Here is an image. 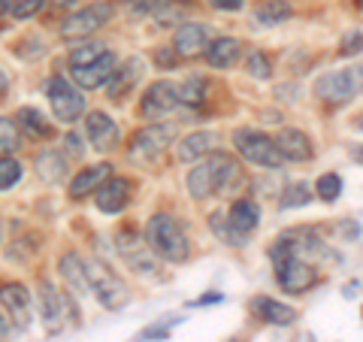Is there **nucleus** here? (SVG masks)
<instances>
[{"label": "nucleus", "mask_w": 363, "mask_h": 342, "mask_svg": "<svg viewBox=\"0 0 363 342\" xmlns=\"http://www.w3.org/2000/svg\"><path fill=\"white\" fill-rule=\"evenodd\" d=\"M236 176H240V167H236L233 158L212 152L206 161H200L188 173V191H191V197H197V200L212 197V194H224Z\"/></svg>", "instance_id": "f257e3e1"}, {"label": "nucleus", "mask_w": 363, "mask_h": 342, "mask_svg": "<svg viewBox=\"0 0 363 342\" xmlns=\"http://www.w3.org/2000/svg\"><path fill=\"white\" fill-rule=\"evenodd\" d=\"M145 246H149L155 255H161L164 260H173V264H182L191 252L182 227L164 212L152 215L149 224H145Z\"/></svg>", "instance_id": "f03ea898"}, {"label": "nucleus", "mask_w": 363, "mask_h": 342, "mask_svg": "<svg viewBox=\"0 0 363 342\" xmlns=\"http://www.w3.org/2000/svg\"><path fill=\"white\" fill-rule=\"evenodd\" d=\"M88 267V282H91V291H94V297L100 300V306L109 312H118L124 309V306L130 303V291L128 285H124L116 272H112L109 267L97 264V260H85Z\"/></svg>", "instance_id": "7ed1b4c3"}, {"label": "nucleus", "mask_w": 363, "mask_h": 342, "mask_svg": "<svg viewBox=\"0 0 363 342\" xmlns=\"http://www.w3.org/2000/svg\"><path fill=\"white\" fill-rule=\"evenodd\" d=\"M233 145L248 164L255 167H279L281 164V152H279V143L269 140L267 133L252 131V128H242L233 133Z\"/></svg>", "instance_id": "20e7f679"}, {"label": "nucleus", "mask_w": 363, "mask_h": 342, "mask_svg": "<svg viewBox=\"0 0 363 342\" xmlns=\"http://www.w3.org/2000/svg\"><path fill=\"white\" fill-rule=\"evenodd\" d=\"M354 94H360L354 70H333V73H324L315 82V97L324 100V104H333V106L348 104Z\"/></svg>", "instance_id": "39448f33"}, {"label": "nucleus", "mask_w": 363, "mask_h": 342, "mask_svg": "<svg viewBox=\"0 0 363 342\" xmlns=\"http://www.w3.org/2000/svg\"><path fill=\"white\" fill-rule=\"evenodd\" d=\"M169 136H173V128H169V124H149V128L140 131L130 140L128 158H130L133 164L152 161V158H157L169 145Z\"/></svg>", "instance_id": "423d86ee"}, {"label": "nucleus", "mask_w": 363, "mask_h": 342, "mask_svg": "<svg viewBox=\"0 0 363 342\" xmlns=\"http://www.w3.org/2000/svg\"><path fill=\"white\" fill-rule=\"evenodd\" d=\"M49 104L55 109V118L64 121V124H73L85 112V97L61 76L49 82Z\"/></svg>", "instance_id": "0eeeda50"}, {"label": "nucleus", "mask_w": 363, "mask_h": 342, "mask_svg": "<svg viewBox=\"0 0 363 342\" xmlns=\"http://www.w3.org/2000/svg\"><path fill=\"white\" fill-rule=\"evenodd\" d=\"M112 18V6L106 4V0H100V4H91L85 9H79L76 16H70L64 21L61 28V37L64 40H76V37H88V33H94L106 25V21Z\"/></svg>", "instance_id": "6e6552de"}, {"label": "nucleus", "mask_w": 363, "mask_h": 342, "mask_svg": "<svg viewBox=\"0 0 363 342\" xmlns=\"http://www.w3.org/2000/svg\"><path fill=\"white\" fill-rule=\"evenodd\" d=\"M179 104H182L179 85H173V82H167V79H164V82H155L149 91H145L140 112H143V118L157 121V118L169 116V112H173Z\"/></svg>", "instance_id": "1a4fd4ad"}, {"label": "nucleus", "mask_w": 363, "mask_h": 342, "mask_svg": "<svg viewBox=\"0 0 363 342\" xmlns=\"http://www.w3.org/2000/svg\"><path fill=\"white\" fill-rule=\"evenodd\" d=\"M276 279L281 285V291L303 294V291H309L312 285L318 282V272H315L312 264H306L303 258H291V260H281V264H276Z\"/></svg>", "instance_id": "9d476101"}, {"label": "nucleus", "mask_w": 363, "mask_h": 342, "mask_svg": "<svg viewBox=\"0 0 363 342\" xmlns=\"http://www.w3.org/2000/svg\"><path fill=\"white\" fill-rule=\"evenodd\" d=\"M0 303H4V318H13L18 330L30 324V291L25 285H4Z\"/></svg>", "instance_id": "9b49d317"}, {"label": "nucleus", "mask_w": 363, "mask_h": 342, "mask_svg": "<svg viewBox=\"0 0 363 342\" xmlns=\"http://www.w3.org/2000/svg\"><path fill=\"white\" fill-rule=\"evenodd\" d=\"M85 133H88V143L97 152H112L118 143V124L109 116H104V112H91L85 118Z\"/></svg>", "instance_id": "f8f14e48"}, {"label": "nucleus", "mask_w": 363, "mask_h": 342, "mask_svg": "<svg viewBox=\"0 0 363 342\" xmlns=\"http://www.w3.org/2000/svg\"><path fill=\"white\" fill-rule=\"evenodd\" d=\"M64 303L67 297L61 291H55L49 282H40V315L49 333H58L64 327Z\"/></svg>", "instance_id": "ddd939ff"}, {"label": "nucleus", "mask_w": 363, "mask_h": 342, "mask_svg": "<svg viewBox=\"0 0 363 342\" xmlns=\"http://www.w3.org/2000/svg\"><path fill=\"white\" fill-rule=\"evenodd\" d=\"M128 200H130V182L128 179H106L104 185L97 188L94 194V203H97V209L100 212H121L124 206H128Z\"/></svg>", "instance_id": "4468645a"}, {"label": "nucleus", "mask_w": 363, "mask_h": 342, "mask_svg": "<svg viewBox=\"0 0 363 342\" xmlns=\"http://www.w3.org/2000/svg\"><path fill=\"white\" fill-rule=\"evenodd\" d=\"M112 76H116V58H112V52H106L104 58L94 61V64H88V67H73V79L85 91H94L100 85H106Z\"/></svg>", "instance_id": "2eb2a0df"}, {"label": "nucleus", "mask_w": 363, "mask_h": 342, "mask_svg": "<svg viewBox=\"0 0 363 342\" xmlns=\"http://www.w3.org/2000/svg\"><path fill=\"white\" fill-rule=\"evenodd\" d=\"M173 45H176V55H182V58H197L200 52L209 49V31L203 25H194V21H191V25H182L176 31Z\"/></svg>", "instance_id": "dca6fc26"}, {"label": "nucleus", "mask_w": 363, "mask_h": 342, "mask_svg": "<svg viewBox=\"0 0 363 342\" xmlns=\"http://www.w3.org/2000/svg\"><path fill=\"white\" fill-rule=\"evenodd\" d=\"M106 179H112V167H109V164H94V167L82 170V173H79V176L70 182V197H73V200H82L85 194L97 191Z\"/></svg>", "instance_id": "f3484780"}, {"label": "nucleus", "mask_w": 363, "mask_h": 342, "mask_svg": "<svg viewBox=\"0 0 363 342\" xmlns=\"http://www.w3.org/2000/svg\"><path fill=\"white\" fill-rule=\"evenodd\" d=\"M276 143H279L281 158H288V161H309V158H312V145L303 136V131H291V128L279 131Z\"/></svg>", "instance_id": "a211bd4d"}, {"label": "nucleus", "mask_w": 363, "mask_h": 342, "mask_svg": "<svg viewBox=\"0 0 363 342\" xmlns=\"http://www.w3.org/2000/svg\"><path fill=\"white\" fill-rule=\"evenodd\" d=\"M252 309H255L260 318H264V321L279 324V327H288V324L297 321V312H294L291 306L276 303V300H269V297H257V300L252 303Z\"/></svg>", "instance_id": "6ab92c4d"}, {"label": "nucleus", "mask_w": 363, "mask_h": 342, "mask_svg": "<svg viewBox=\"0 0 363 342\" xmlns=\"http://www.w3.org/2000/svg\"><path fill=\"white\" fill-rule=\"evenodd\" d=\"M227 221H230L242 236H248L257 227V221H260V206H257L255 200H236L233 206H230Z\"/></svg>", "instance_id": "aec40b11"}, {"label": "nucleus", "mask_w": 363, "mask_h": 342, "mask_svg": "<svg viewBox=\"0 0 363 342\" xmlns=\"http://www.w3.org/2000/svg\"><path fill=\"white\" fill-rule=\"evenodd\" d=\"M61 276L70 282V288H76V294H85L91 291V282H88V267L85 260L79 258L76 252H67L61 258Z\"/></svg>", "instance_id": "412c9836"}, {"label": "nucleus", "mask_w": 363, "mask_h": 342, "mask_svg": "<svg viewBox=\"0 0 363 342\" xmlns=\"http://www.w3.org/2000/svg\"><path fill=\"white\" fill-rule=\"evenodd\" d=\"M206 55V61L212 67H230L236 58H240V40H233V37H221V40H212L209 43V49L203 52Z\"/></svg>", "instance_id": "4be33fe9"}, {"label": "nucleus", "mask_w": 363, "mask_h": 342, "mask_svg": "<svg viewBox=\"0 0 363 342\" xmlns=\"http://www.w3.org/2000/svg\"><path fill=\"white\" fill-rule=\"evenodd\" d=\"M140 76H143V61H140V58L124 61L121 70H116V76L109 79V94H112V97H121L124 91L140 82Z\"/></svg>", "instance_id": "5701e85b"}, {"label": "nucleus", "mask_w": 363, "mask_h": 342, "mask_svg": "<svg viewBox=\"0 0 363 342\" xmlns=\"http://www.w3.org/2000/svg\"><path fill=\"white\" fill-rule=\"evenodd\" d=\"M212 143H215V133H209V131H197V133L185 136V140L179 143V161H197V158H203L212 149Z\"/></svg>", "instance_id": "b1692460"}, {"label": "nucleus", "mask_w": 363, "mask_h": 342, "mask_svg": "<svg viewBox=\"0 0 363 342\" xmlns=\"http://www.w3.org/2000/svg\"><path fill=\"white\" fill-rule=\"evenodd\" d=\"M16 121H18V128L25 131L28 136H33V140H45V136H52V124L43 118V112L30 109V106L18 109L16 112Z\"/></svg>", "instance_id": "393cba45"}, {"label": "nucleus", "mask_w": 363, "mask_h": 342, "mask_svg": "<svg viewBox=\"0 0 363 342\" xmlns=\"http://www.w3.org/2000/svg\"><path fill=\"white\" fill-rule=\"evenodd\" d=\"M37 173H40L43 182H49V185H58V182H64L67 164H64L61 152H43L37 158Z\"/></svg>", "instance_id": "a878e982"}, {"label": "nucleus", "mask_w": 363, "mask_h": 342, "mask_svg": "<svg viewBox=\"0 0 363 342\" xmlns=\"http://www.w3.org/2000/svg\"><path fill=\"white\" fill-rule=\"evenodd\" d=\"M291 4L288 0H264L257 9H255V21L257 25H279V21H285V18H291Z\"/></svg>", "instance_id": "bb28decb"}, {"label": "nucleus", "mask_w": 363, "mask_h": 342, "mask_svg": "<svg viewBox=\"0 0 363 342\" xmlns=\"http://www.w3.org/2000/svg\"><path fill=\"white\" fill-rule=\"evenodd\" d=\"M104 55H106V45H100V43H82L79 49L70 52V67H88V64L100 61Z\"/></svg>", "instance_id": "cd10ccee"}, {"label": "nucleus", "mask_w": 363, "mask_h": 342, "mask_svg": "<svg viewBox=\"0 0 363 342\" xmlns=\"http://www.w3.org/2000/svg\"><path fill=\"white\" fill-rule=\"evenodd\" d=\"M179 97H182V104H188V106L203 104V97H206V85H203V79L200 76L185 79V82L179 85Z\"/></svg>", "instance_id": "c85d7f7f"}, {"label": "nucleus", "mask_w": 363, "mask_h": 342, "mask_svg": "<svg viewBox=\"0 0 363 342\" xmlns=\"http://www.w3.org/2000/svg\"><path fill=\"white\" fill-rule=\"evenodd\" d=\"M339 194H342V179H339L336 173H327L318 179V197L327 200V203H333Z\"/></svg>", "instance_id": "c756f323"}, {"label": "nucleus", "mask_w": 363, "mask_h": 342, "mask_svg": "<svg viewBox=\"0 0 363 342\" xmlns=\"http://www.w3.org/2000/svg\"><path fill=\"white\" fill-rule=\"evenodd\" d=\"M0 143H4V158H13V152L18 149V136L13 128V118L0 121Z\"/></svg>", "instance_id": "7c9ffc66"}, {"label": "nucleus", "mask_w": 363, "mask_h": 342, "mask_svg": "<svg viewBox=\"0 0 363 342\" xmlns=\"http://www.w3.org/2000/svg\"><path fill=\"white\" fill-rule=\"evenodd\" d=\"M18 179H21V167H18V161H13V158H4V164H0V185H4V191L13 188Z\"/></svg>", "instance_id": "2f4dec72"}, {"label": "nucleus", "mask_w": 363, "mask_h": 342, "mask_svg": "<svg viewBox=\"0 0 363 342\" xmlns=\"http://www.w3.org/2000/svg\"><path fill=\"white\" fill-rule=\"evenodd\" d=\"M248 73L257 76V79H269V61H267V55H260V52H252L248 55Z\"/></svg>", "instance_id": "473e14b6"}, {"label": "nucleus", "mask_w": 363, "mask_h": 342, "mask_svg": "<svg viewBox=\"0 0 363 342\" xmlns=\"http://www.w3.org/2000/svg\"><path fill=\"white\" fill-rule=\"evenodd\" d=\"M300 203H309V188L306 185H291L285 191V197H281V206H300Z\"/></svg>", "instance_id": "72a5a7b5"}, {"label": "nucleus", "mask_w": 363, "mask_h": 342, "mask_svg": "<svg viewBox=\"0 0 363 342\" xmlns=\"http://www.w3.org/2000/svg\"><path fill=\"white\" fill-rule=\"evenodd\" d=\"M43 4H45V0H18V4L13 6V16L16 18H30V16L40 13Z\"/></svg>", "instance_id": "f704fd0d"}, {"label": "nucleus", "mask_w": 363, "mask_h": 342, "mask_svg": "<svg viewBox=\"0 0 363 342\" xmlns=\"http://www.w3.org/2000/svg\"><path fill=\"white\" fill-rule=\"evenodd\" d=\"M360 49H363V33L360 31H351L348 37L342 40V49H339V55H345V58H348V55H357Z\"/></svg>", "instance_id": "c9c22d12"}, {"label": "nucleus", "mask_w": 363, "mask_h": 342, "mask_svg": "<svg viewBox=\"0 0 363 342\" xmlns=\"http://www.w3.org/2000/svg\"><path fill=\"white\" fill-rule=\"evenodd\" d=\"M64 149H67V155H73V158H82V155H85L82 140H79L76 133H67V136H64Z\"/></svg>", "instance_id": "e433bc0d"}, {"label": "nucleus", "mask_w": 363, "mask_h": 342, "mask_svg": "<svg viewBox=\"0 0 363 342\" xmlns=\"http://www.w3.org/2000/svg\"><path fill=\"white\" fill-rule=\"evenodd\" d=\"M215 9H221V13H236V9H242V0H209Z\"/></svg>", "instance_id": "4c0bfd02"}, {"label": "nucleus", "mask_w": 363, "mask_h": 342, "mask_svg": "<svg viewBox=\"0 0 363 342\" xmlns=\"http://www.w3.org/2000/svg\"><path fill=\"white\" fill-rule=\"evenodd\" d=\"M133 13H149V9H157L161 6V0H133Z\"/></svg>", "instance_id": "58836bf2"}, {"label": "nucleus", "mask_w": 363, "mask_h": 342, "mask_svg": "<svg viewBox=\"0 0 363 342\" xmlns=\"http://www.w3.org/2000/svg\"><path fill=\"white\" fill-rule=\"evenodd\" d=\"M218 300H221V294H209V297L194 300V306H206V303H218Z\"/></svg>", "instance_id": "ea45409f"}, {"label": "nucleus", "mask_w": 363, "mask_h": 342, "mask_svg": "<svg viewBox=\"0 0 363 342\" xmlns=\"http://www.w3.org/2000/svg\"><path fill=\"white\" fill-rule=\"evenodd\" d=\"M351 161L363 164V145H351Z\"/></svg>", "instance_id": "a19ab883"}, {"label": "nucleus", "mask_w": 363, "mask_h": 342, "mask_svg": "<svg viewBox=\"0 0 363 342\" xmlns=\"http://www.w3.org/2000/svg\"><path fill=\"white\" fill-rule=\"evenodd\" d=\"M155 58H157V61H161L164 67H169V64H173V58H169V55H167V52H161V55H155Z\"/></svg>", "instance_id": "79ce46f5"}, {"label": "nucleus", "mask_w": 363, "mask_h": 342, "mask_svg": "<svg viewBox=\"0 0 363 342\" xmlns=\"http://www.w3.org/2000/svg\"><path fill=\"white\" fill-rule=\"evenodd\" d=\"M58 4H61V6H73V4H76V0H58Z\"/></svg>", "instance_id": "37998d69"}, {"label": "nucleus", "mask_w": 363, "mask_h": 342, "mask_svg": "<svg viewBox=\"0 0 363 342\" xmlns=\"http://www.w3.org/2000/svg\"><path fill=\"white\" fill-rule=\"evenodd\" d=\"M4 9H9V0H4Z\"/></svg>", "instance_id": "c03bdc74"}, {"label": "nucleus", "mask_w": 363, "mask_h": 342, "mask_svg": "<svg viewBox=\"0 0 363 342\" xmlns=\"http://www.w3.org/2000/svg\"><path fill=\"white\" fill-rule=\"evenodd\" d=\"M360 128H363V116H360Z\"/></svg>", "instance_id": "a18cd8bd"}]
</instances>
